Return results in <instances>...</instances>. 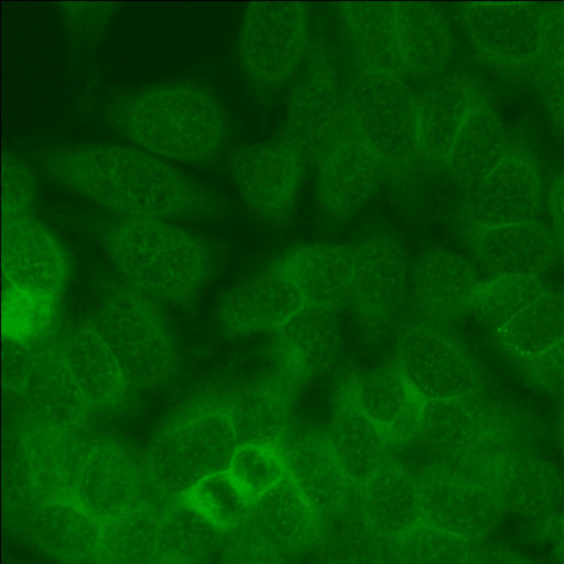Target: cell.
Wrapping results in <instances>:
<instances>
[{"instance_id":"obj_12","label":"cell","mask_w":564,"mask_h":564,"mask_svg":"<svg viewBox=\"0 0 564 564\" xmlns=\"http://www.w3.org/2000/svg\"><path fill=\"white\" fill-rule=\"evenodd\" d=\"M73 500L101 522L145 500L155 499L149 487L144 462L122 443L98 437L91 440L85 454Z\"/></svg>"},{"instance_id":"obj_54","label":"cell","mask_w":564,"mask_h":564,"mask_svg":"<svg viewBox=\"0 0 564 564\" xmlns=\"http://www.w3.org/2000/svg\"><path fill=\"white\" fill-rule=\"evenodd\" d=\"M546 550L554 564H564V512L546 525Z\"/></svg>"},{"instance_id":"obj_31","label":"cell","mask_w":564,"mask_h":564,"mask_svg":"<svg viewBox=\"0 0 564 564\" xmlns=\"http://www.w3.org/2000/svg\"><path fill=\"white\" fill-rule=\"evenodd\" d=\"M249 523L282 553L315 546L324 521L286 476L252 500Z\"/></svg>"},{"instance_id":"obj_3","label":"cell","mask_w":564,"mask_h":564,"mask_svg":"<svg viewBox=\"0 0 564 564\" xmlns=\"http://www.w3.org/2000/svg\"><path fill=\"white\" fill-rule=\"evenodd\" d=\"M120 134L134 147L165 161L204 162L224 147L228 122L209 91L169 84L129 97L115 118Z\"/></svg>"},{"instance_id":"obj_9","label":"cell","mask_w":564,"mask_h":564,"mask_svg":"<svg viewBox=\"0 0 564 564\" xmlns=\"http://www.w3.org/2000/svg\"><path fill=\"white\" fill-rule=\"evenodd\" d=\"M308 43L305 8L294 2H257L248 7L238 36V54L248 78L263 87L290 79Z\"/></svg>"},{"instance_id":"obj_28","label":"cell","mask_w":564,"mask_h":564,"mask_svg":"<svg viewBox=\"0 0 564 564\" xmlns=\"http://www.w3.org/2000/svg\"><path fill=\"white\" fill-rule=\"evenodd\" d=\"M348 395L379 426L390 445L399 446L417 433L424 401L398 368L365 371Z\"/></svg>"},{"instance_id":"obj_22","label":"cell","mask_w":564,"mask_h":564,"mask_svg":"<svg viewBox=\"0 0 564 564\" xmlns=\"http://www.w3.org/2000/svg\"><path fill=\"white\" fill-rule=\"evenodd\" d=\"M486 98L482 85L464 74L445 75L426 86L416 97L422 158L442 170L469 111Z\"/></svg>"},{"instance_id":"obj_21","label":"cell","mask_w":564,"mask_h":564,"mask_svg":"<svg viewBox=\"0 0 564 564\" xmlns=\"http://www.w3.org/2000/svg\"><path fill=\"white\" fill-rule=\"evenodd\" d=\"M282 455L288 477L323 521H335L349 513L358 487L344 470L326 436H301Z\"/></svg>"},{"instance_id":"obj_25","label":"cell","mask_w":564,"mask_h":564,"mask_svg":"<svg viewBox=\"0 0 564 564\" xmlns=\"http://www.w3.org/2000/svg\"><path fill=\"white\" fill-rule=\"evenodd\" d=\"M22 395L29 416L68 427L82 429L91 410L58 340L46 338L35 345L33 369Z\"/></svg>"},{"instance_id":"obj_37","label":"cell","mask_w":564,"mask_h":564,"mask_svg":"<svg viewBox=\"0 0 564 564\" xmlns=\"http://www.w3.org/2000/svg\"><path fill=\"white\" fill-rule=\"evenodd\" d=\"M161 507L155 500H145L101 521L91 564H160Z\"/></svg>"},{"instance_id":"obj_8","label":"cell","mask_w":564,"mask_h":564,"mask_svg":"<svg viewBox=\"0 0 564 564\" xmlns=\"http://www.w3.org/2000/svg\"><path fill=\"white\" fill-rule=\"evenodd\" d=\"M465 194L464 227L496 226L538 219L546 186L533 152L509 137L497 160Z\"/></svg>"},{"instance_id":"obj_26","label":"cell","mask_w":564,"mask_h":564,"mask_svg":"<svg viewBox=\"0 0 564 564\" xmlns=\"http://www.w3.org/2000/svg\"><path fill=\"white\" fill-rule=\"evenodd\" d=\"M18 520L42 553L65 562L91 561L100 522L74 500L34 503Z\"/></svg>"},{"instance_id":"obj_10","label":"cell","mask_w":564,"mask_h":564,"mask_svg":"<svg viewBox=\"0 0 564 564\" xmlns=\"http://www.w3.org/2000/svg\"><path fill=\"white\" fill-rule=\"evenodd\" d=\"M467 474L487 489L502 514L531 523L549 524L564 500L560 469L531 448L482 456Z\"/></svg>"},{"instance_id":"obj_20","label":"cell","mask_w":564,"mask_h":564,"mask_svg":"<svg viewBox=\"0 0 564 564\" xmlns=\"http://www.w3.org/2000/svg\"><path fill=\"white\" fill-rule=\"evenodd\" d=\"M317 162L319 200L338 217L354 215L369 202L382 171L349 121Z\"/></svg>"},{"instance_id":"obj_42","label":"cell","mask_w":564,"mask_h":564,"mask_svg":"<svg viewBox=\"0 0 564 564\" xmlns=\"http://www.w3.org/2000/svg\"><path fill=\"white\" fill-rule=\"evenodd\" d=\"M480 543L422 522L393 540L399 564H477Z\"/></svg>"},{"instance_id":"obj_19","label":"cell","mask_w":564,"mask_h":564,"mask_svg":"<svg viewBox=\"0 0 564 564\" xmlns=\"http://www.w3.org/2000/svg\"><path fill=\"white\" fill-rule=\"evenodd\" d=\"M347 123L345 89L334 70L325 64L312 66L292 96L288 141L303 158L318 160Z\"/></svg>"},{"instance_id":"obj_11","label":"cell","mask_w":564,"mask_h":564,"mask_svg":"<svg viewBox=\"0 0 564 564\" xmlns=\"http://www.w3.org/2000/svg\"><path fill=\"white\" fill-rule=\"evenodd\" d=\"M540 7L522 2H470L459 9L465 35L477 56L503 74L534 67Z\"/></svg>"},{"instance_id":"obj_38","label":"cell","mask_w":564,"mask_h":564,"mask_svg":"<svg viewBox=\"0 0 564 564\" xmlns=\"http://www.w3.org/2000/svg\"><path fill=\"white\" fill-rule=\"evenodd\" d=\"M239 445H257L282 453L289 429V395L242 390L226 403Z\"/></svg>"},{"instance_id":"obj_30","label":"cell","mask_w":564,"mask_h":564,"mask_svg":"<svg viewBox=\"0 0 564 564\" xmlns=\"http://www.w3.org/2000/svg\"><path fill=\"white\" fill-rule=\"evenodd\" d=\"M278 268L297 290L304 304L335 310L350 297L355 248L319 243L303 247Z\"/></svg>"},{"instance_id":"obj_34","label":"cell","mask_w":564,"mask_h":564,"mask_svg":"<svg viewBox=\"0 0 564 564\" xmlns=\"http://www.w3.org/2000/svg\"><path fill=\"white\" fill-rule=\"evenodd\" d=\"M508 139L499 112L486 98L469 111L442 171L465 191L497 160Z\"/></svg>"},{"instance_id":"obj_27","label":"cell","mask_w":564,"mask_h":564,"mask_svg":"<svg viewBox=\"0 0 564 564\" xmlns=\"http://www.w3.org/2000/svg\"><path fill=\"white\" fill-rule=\"evenodd\" d=\"M360 514L378 535L395 540L423 522L417 478L387 462L358 487Z\"/></svg>"},{"instance_id":"obj_44","label":"cell","mask_w":564,"mask_h":564,"mask_svg":"<svg viewBox=\"0 0 564 564\" xmlns=\"http://www.w3.org/2000/svg\"><path fill=\"white\" fill-rule=\"evenodd\" d=\"M345 517L336 524L323 529L315 546V564H390L382 539L364 521L346 522Z\"/></svg>"},{"instance_id":"obj_2","label":"cell","mask_w":564,"mask_h":564,"mask_svg":"<svg viewBox=\"0 0 564 564\" xmlns=\"http://www.w3.org/2000/svg\"><path fill=\"white\" fill-rule=\"evenodd\" d=\"M340 12L360 67L402 79L437 75L452 58L451 26L429 4L346 3Z\"/></svg>"},{"instance_id":"obj_14","label":"cell","mask_w":564,"mask_h":564,"mask_svg":"<svg viewBox=\"0 0 564 564\" xmlns=\"http://www.w3.org/2000/svg\"><path fill=\"white\" fill-rule=\"evenodd\" d=\"M417 480L424 523L481 543L502 520L496 500L469 475L436 468Z\"/></svg>"},{"instance_id":"obj_5","label":"cell","mask_w":564,"mask_h":564,"mask_svg":"<svg viewBox=\"0 0 564 564\" xmlns=\"http://www.w3.org/2000/svg\"><path fill=\"white\" fill-rule=\"evenodd\" d=\"M239 446L226 403L202 402L170 420L143 458L154 499L183 498L204 478L227 471Z\"/></svg>"},{"instance_id":"obj_49","label":"cell","mask_w":564,"mask_h":564,"mask_svg":"<svg viewBox=\"0 0 564 564\" xmlns=\"http://www.w3.org/2000/svg\"><path fill=\"white\" fill-rule=\"evenodd\" d=\"M531 74L549 118L558 130L564 131V64L535 65Z\"/></svg>"},{"instance_id":"obj_32","label":"cell","mask_w":564,"mask_h":564,"mask_svg":"<svg viewBox=\"0 0 564 564\" xmlns=\"http://www.w3.org/2000/svg\"><path fill=\"white\" fill-rule=\"evenodd\" d=\"M58 341L91 410L117 409L129 387L116 358L90 323L70 328Z\"/></svg>"},{"instance_id":"obj_43","label":"cell","mask_w":564,"mask_h":564,"mask_svg":"<svg viewBox=\"0 0 564 564\" xmlns=\"http://www.w3.org/2000/svg\"><path fill=\"white\" fill-rule=\"evenodd\" d=\"M56 308V296L24 291L2 280V337L37 345L47 338Z\"/></svg>"},{"instance_id":"obj_17","label":"cell","mask_w":564,"mask_h":564,"mask_svg":"<svg viewBox=\"0 0 564 564\" xmlns=\"http://www.w3.org/2000/svg\"><path fill=\"white\" fill-rule=\"evenodd\" d=\"M67 273L62 246L34 217L2 220V275L18 289L57 296Z\"/></svg>"},{"instance_id":"obj_48","label":"cell","mask_w":564,"mask_h":564,"mask_svg":"<svg viewBox=\"0 0 564 564\" xmlns=\"http://www.w3.org/2000/svg\"><path fill=\"white\" fill-rule=\"evenodd\" d=\"M35 195L28 166L11 153L2 155V220L26 214Z\"/></svg>"},{"instance_id":"obj_53","label":"cell","mask_w":564,"mask_h":564,"mask_svg":"<svg viewBox=\"0 0 564 564\" xmlns=\"http://www.w3.org/2000/svg\"><path fill=\"white\" fill-rule=\"evenodd\" d=\"M477 564H535L520 551L501 543L481 542Z\"/></svg>"},{"instance_id":"obj_36","label":"cell","mask_w":564,"mask_h":564,"mask_svg":"<svg viewBox=\"0 0 564 564\" xmlns=\"http://www.w3.org/2000/svg\"><path fill=\"white\" fill-rule=\"evenodd\" d=\"M227 536L183 499L160 509V564H212L219 558Z\"/></svg>"},{"instance_id":"obj_51","label":"cell","mask_w":564,"mask_h":564,"mask_svg":"<svg viewBox=\"0 0 564 564\" xmlns=\"http://www.w3.org/2000/svg\"><path fill=\"white\" fill-rule=\"evenodd\" d=\"M35 359V345L2 337V377L8 390L22 394Z\"/></svg>"},{"instance_id":"obj_55","label":"cell","mask_w":564,"mask_h":564,"mask_svg":"<svg viewBox=\"0 0 564 564\" xmlns=\"http://www.w3.org/2000/svg\"><path fill=\"white\" fill-rule=\"evenodd\" d=\"M555 441H556L558 453L564 463V409L557 415V419L555 422Z\"/></svg>"},{"instance_id":"obj_4","label":"cell","mask_w":564,"mask_h":564,"mask_svg":"<svg viewBox=\"0 0 564 564\" xmlns=\"http://www.w3.org/2000/svg\"><path fill=\"white\" fill-rule=\"evenodd\" d=\"M104 242L135 291L160 301H191L209 273L205 245L169 219L122 218L106 230Z\"/></svg>"},{"instance_id":"obj_1","label":"cell","mask_w":564,"mask_h":564,"mask_svg":"<svg viewBox=\"0 0 564 564\" xmlns=\"http://www.w3.org/2000/svg\"><path fill=\"white\" fill-rule=\"evenodd\" d=\"M44 171L58 184L123 218L206 214L208 192L191 176L137 147L90 143L45 154Z\"/></svg>"},{"instance_id":"obj_18","label":"cell","mask_w":564,"mask_h":564,"mask_svg":"<svg viewBox=\"0 0 564 564\" xmlns=\"http://www.w3.org/2000/svg\"><path fill=\"white\" fill-rule=\"evenodd\" d=\"M464 228L474 258L494 275H540L561 254L547 224L539 219Z\"/></svg>"},{"instance_id":"obj_41","label":"cell","mask_w":564,"mask_h":564,"mask_svg":"<svg viewBox=\"0 0 564 564\" xmlns=\"http://www.w3.org/2000/svg\"><path fill=\"white\" fill-rule=\"evenodd\" d=\"M181 499L227 535L250 519L252 501L228 470L204 478Z\"/></svg>"},{"instance_id":"obj_23","label":"cell","mask_w":564,"mask_h":564,"mask_svg":"<svg viewBox=\"0 0 564 564\" xmlns=\"http://www.w3.org/2000/svg\"><path fill=\"white\" fill-rule=\"evenodd\" d=\"M405 284L406 260L398 242L381 236L355 248L350 299L362 318H391L400 308Z\"/></svg>"},{"instance_id":"obj_15","label":"cell","mask_w":564,"mask_h":564,"mask_svg":"<svg viewBox=\"0 0 564 564\" xmlns=\"http://www.w3.org/2000/svg\"><path fill=\"white\" fill-rule=\"evenodd\" d=\"M398 369L423 401L480 389L479 373L471 358L434 328H415L403 337L398 349Z\"/></svg>"},{"instance_id":"obj_40","label":"cell","mask_w":564,"mask_h":564,"mask_svg":"<svg viewBox=\"0 0 564 564\" xmlns=\"http://www.w3.org/2000/svg\"><path fill=\"white\" fill-rule=\"evenodd\" d=\"M547 288L540 275H494L479 282L467 311L499 333Z\"/></svg>"},{"instance_id":"obj_24","label":"cell","mask_w":564,"mask_h":564,"mask_svg":"<svg viewBox=\"0 0 564 564\" xmlns=\"http://www.w3.org/2000/svg\"><path fill=\"white\" fill-rule=\"evenodd\" d=\"M303 305L295 286L276 268L232 288L217 315L221 327L234 334L273 333Z\"/></svg>"},{"instance_id":"obj_7","label":"cell","mask_w":564,"mask_h":564,"mask_svg":"<svg viewBox=\"0 0 564 564\" xmlns=\"http://www.w3.org/2000/svg\"><path fill=\"white\" fill-rule=\"evenodd\" d=\"M89 323L116 358L129 388L155 389L175 378L174 340L142 293L116 292L97 307Z\"/></svg>"},{"instance_id":"obj_50","label":"cell","mask_w":564,"mask_h":564,"mask_svg":"<svg viewBox=\"0 0 564 564\" xmlns=\"http://www.w3.org/2000/svg\"><path fill=\"white\" fill-rule=\"evenodd\" d=\"M564 64V4L541 9L535 65Z\"/></svg>"},{"instance_id":"obj_47","label":"cell","mask_w":564,"mask_h":564,"mask_svg":"<svg viewBox=\"0 0 564 564\" xmlns=\"http://www.w3.org/2000/svg\"><path fill=\"white\" fill-rule=\"evenodd\" d=\"M284 553L249 522L226 539L219 564H285Z\"/></svg>"},{"instance_id":"obj_52","label":"cell","mask_w":564,"mask_h":564,"mask_svg":"<svg viewBox=\"0 0 564 564\" xmlns=\"http://www.w3.org/2000/svg\"><path fill=\"white\" fill-rule=\"evenodd\" d=\"M549 216V228L564 254V171L557 173L546 186L545 204Z\"/></svg>"},{"instance_id":"obj_35","label":"cell","mask_w":564,"mask_h":564,"mask_svg":"<svg viewBox=\"0 0 564 564\" xmlns=\"http://www.w3.org/2000/svg\"><path fill=\"white\" fill-rule=\"evenodd\" d=\"M326 440L357 487L387 463L390 444L386 435L348 394L333 414Z\"/></svg>"},{"instance_id":"obj_39","label":"cell","mask_w":564,"mask_h":564,"mask_svg":"<svg viewBox=\"0 0 564 564\" xmlns=\"http://www.w3.org/2000/svg\"><path fill=\"white\" fill-rule=\"evenodd\" d=\"M498 334L508 356H530L564 339V291L547 290Z\"/></svg>"},{"instance_id":"obj_16","label":"cell","mask_w":564,"mask_h":564,"mask_svg":"<svg viewBox=\"0 0 564 564\" xmlns=\"http://www.w3.org/2000/svg\"><path fill=\"white\" fill-rule=\"evenodd\" d=\"M80 430L31 416L18 430L35 503L73 500L76 479L91 442Z\"/></svg>"},{"instance_id":"obj_29","label":"cell","mask_w":564,"mask_h":564,"mask_svg":"<svg viewBox=\"0 0 564 564\" xmlns=\"http://www.w3.org/2000/svg\"><path fill=\"white\" fill-rule=\"evenodd\" d=\"M273 339L300 380L329 372L341 350L335 310L307 304L273 332Z\"/></svg>"},{"instance_id":"obj_13","label":"cell","mask_w":564,"mask_h":564,"mask_svg":"<svg viewBox=\"0 0 564 564\" xmlns=\"http://www.w3.org/2000/svg\"><path fill=\"white\" fill-rule=\"evenodd\" d=\"M303 159L288 140L246 145L232 156L230 175L251 210L278 220L288 216L296 202Z\"/></svg>"},{"instance_id":"obj_45","label":"cell","mask_w":564,"mask_h":564,"mask_svg":"<svg viewBox=\"0 0 564 564\" xmlns=\"http://www.w3.org/2000/svg\"><path fill=\"white\" fill-rule=\"evenodd\" d=\"M228 473L251 501L288 476L282 453L257 445H239Z\"/></svg>"},{"instance_id":"obj_33","label":"cell","mask_w":564,"mask_h":564,"mask_svg":"<svg viewBox=\"0 0 564 564\" xmlns=\"http://www.w3.org/2000/svg\"><path fill=\"white\" fill-rule=\"evenodd\" d=\"M480 281L475 265L467 258L448 250L425 253L412 273L417 302L427 313L443 319L467 311Z\"/></svg>"},{"instance_id":"obj_46","label":"cell","mask_w":564,"mask_h":564,"mask_svg":"<svg viewBox=\"0 0 564 564\" xmlns=\"http://www.w3.org/2000/svg\"><path fill=\"white\" fill-rule=\"evenodd\" d=\"M508 357L532 389L551 398H564V339L534 355Z\"/></svg>"},{"instance_id":"obj_6","label":"cell","mask_w":564,"mask_h":564,"mask_svg":"<svg viewBox=\"0 0 564 564\" xmlns=\"http://www.w3.org/2000/svg\"><path fill=\"white\" fill-rule=\"evenodd\" d=\"M344 89L349 124L381 170L411 169L422 158L417 104L401 78L360 67Z\"/></svg>"}]
</instances>
